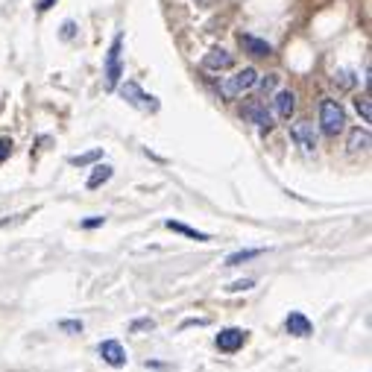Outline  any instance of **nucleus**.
<instances>
[{"mask_svg":"<svg viewBox=\"0 0 372 372\" xmlns=\"http://www.w3.org/2000/svg\"><path fill=\"white\" fill-rule=\"evenodd\" d=\"M124 35H114V42L106 53V85L109 88H117V83H121V76H124Z\"/></svg>","mask_w":372,"mask_h":372,"instance_id":"nucleus-3","label":"nucleus"},{"mask_svg":"<svg viewBox=\"0 0 372 372\" xmlns=\"http://www.w3.org/2000/svg\"><path fill=\"white\" fill-rule=\"evenodd\" d=\"M355 109H358V114L364 117V124H369V121H372V103H369V94L355 97Z\"/></svg>","mask_w":372,"mask_h":372,"instance_id":"nucleus-18","label":"nucleus"},{"mask_svg":"<svg viewBox=\"0 0 372 372\" xmlns=\"http://www.w3.org/2000/svg\"><path fill=\"white\" fill-rule=\"evenodd\" d=\"M100 358H103L109 366H124V364H126V349L117 343V340H103V343H100Z\"/></svg>","mask_w":372,"mask_h":372,"instance_id":"nucleus-10","label":"nucleus"},{"mask_svg":"<svg viewBox=\"0 0 372 372\" xmlns=\"http://www.w3.org/2000/svg\"><path fill=\"white\" fill-rule=\"evenodd\" d=\"M112 173H114V170H112L109 164H97V167H94V173L88 176V182H85V185H88V191H97L100 185H106V182L112 179Z\"/></svg>","mask_w":372,"mask_h":372,"instance_id":"nucleus-15","label":"nucleus"},{"mask_svg":"<svg viewBox=\"0 0 372 372\" xmlns=\"http://www.w3.org/2000/svg\"><path fill=\"white\" fill-rule=\"evenodd\" d=\"M320 126H323V135H328V138H337L346 129V112L337 100H331V97H323L320 100Z\"/></svg>","mask_w":372,"mask_h":372,"instance_id":"nucleus-1","label":"nucleus"},{"mask_svg":"<svg viewBox=\"0 0 372 372\" xmlns=\"http://www.w3.org/2000/svg\"><path fill=\"white\" fill-rule=\"evenodd\" d=\"M246 335H249V331H244V328H223L214 343H217V349L226 352V355H234L238 349H244Z\"/></svg>","mask_w":372,"mask_h":372,"instance_id":"nucleus-5","label":"nucleus"},{"mask_svg":"<svg viewBox=\"0 0 372 372\" xmlns=\"http://www.w3.org/2000/svg\"><path fill=\"white\" fill-rule=\"evenodd\" d=\"M232 65H234V59H232V53L223 50V47H211V50L203 56V68H205V71H229Z\"/></svg>","mask_w":372,"mask_h":372,"instance_id":"nucleus-9","label":"nucleus"},{"mask_svg":"<svg viewBox=\"0 0 372 372\" xmlns=\"http://www.w3.org/2000/svg\"><path fill=\"white\" fill-rule=\"evenodd\" d=\"M59 328L68 331V335H80L85 325H83V320H62V323H59Z\"/></svg>","mask_w":372,"mask_h":372,"instance_id":"nucleus-19","label":"nucleus"},{"mask_svg":"<svg viewBox=\"0 0 372 372\" xmlns=\"http://www.w3.org/2000/svg\"><path fill=\"white\" fill-rule=\"evenodd\" d=\"M276 83H279V76H276V73L264 76V80H261V91H272V88H276Z\"/></svg>","mask_w":372,"mask_h":372,"instance_id":"nucleus-22","label":"nucleus"},{"mask_svg":"<svg viewBox=\"0 0 372 372\" xmlns=\"http://www.w3.org/2000/svg\"><path fill=\"white\" fill-rule=\"evenodd\" d=\"M121 97L126 103H132V106H138V109H144V112H159V100L155 97H150V94H144L135 83H126V85H121Z\"/></svg>","mask_w":372,"mask_h":372,"instance_id":"nucleus-4","label":"nucleus"},{"mask_svg":"<svg viewBox=\"0 0 372 372\" xmlns=\"http://www.w3.org/2000/svg\"><path fill=\"white\" fill-rule=\"evenodd\" d=\"M369 129H352L349 132V152H366L369 150Z\"/></svg>","mask_w":372,"mask_h":372,"instance_id":"nucleus-13","label":"nucleus"},{"mask_svg":"<svg viewBox=\"0 0 372 372\" xmlns=\"http://www.w3.org/2000/svg\"><path fill=\"white\" fill-rule=\"evenodd\" d=\"M97 159H103V150H88V152H80V155H71V164L73 167H85V164H91V162H97Z\"/></svg>","mask_w":372,"mask_h":372,"instance_id":"nucleus-17","label":"nucleus"},{"mask_svg":"<svg viewBox=\"0 0 372 372\" xmlns=\"http://www.w3.org/2000/svg\"><path fill=\"white\" fill-rule=\"evenodd\" d=\"M141 328H155V323L152 320H135L132 323V331H141Z\"/></svg>","mask_w":372,"mask_h":372,"instance_id":"nucleus-24","label":"nucleus"},{"mask_svg":"<svg viewBox=\"0 0 372 372\" xmlns=\"http://www.w3.org/2000/svg\"><path fill=\"white\" fill-rule=\"evenodd\" d=\"M264 256V249H241V252H232V256L226 258V267H238L244 261H252V258H258Z\"/></svg>","mask_w":372,"mask_h":372,"instance_id":"nucleus-16","label":"nucleus"},{"mask_svg":"<svg viewBox=\"0 0 372 372\" xmlns=\"http://www.w3.org/2000/svg\"><path fill=\"white\" fill-rule=\"evenodd\" d=\"M244 121H249V124H256L258 129H264V132H270L272 129V114L267 112V106L264 103H258V100H252V103H244Z\"/></svg>","mask_w":372,"mask_h":372,"instance_id":"nucleus-6","label":"nucleus"},{"mask_svg":"<svg viewBox=\"0 0 372 372\" xmlns=\"http://www.w3.org/2000/svg\"><path fill=\"white\" fill-rule=\"evenodd\" d=\"M249 287H256V282H252V279H241V282H232V284H229V290H232V293H238V290H249Z\"/></svg>","mask_w":372,"mask_h":372,"instance_id":"nucleus-20","label":"nucleus"},{"mask_svg":"<svg viewBox=\"0 0 372 372\" xmlns=\"http://www.w3.org/2000/svg\"><path fill=\"white\" fill-rule=\"evenodd\" d=\"M258 85V73L256 68H244L241 73H234L232 80H226L220 85V97H226V100H238L241 94H246L249 88H256Z\"/></svg>","mask_w":372,"mask_h":372,"instance_id":"nucleus-2","label":"nucleus"},{"mask_svg":"<svg viewBox=\"0 0 372 372\" xmlns=\"http://www.w3.org/2000/svg\"><path fill=\"white\" fill-rule=\"evenodd\" d=\"M53 4H56V0H42V4H38V9H42V12H47Z\"/></svg>","mask_w":372,"mask_h":372,"instance_id":"nucleus-25","label":"nucleus"},{"mask_svg":"<svg viewBox=\"0 0 372 372\" xmlns=\"http://www.w3.org/2000/svg\"><path fill=\"white\" fill-rule=\"evenodd\" d=\"M9 152H12V141L9 138H0V164L9 159Z\"/></svg>","mask_w":372,"mask_h":372,"instance_id":"nucleus-21","label":"nucleus"},{"mask_svg":"<svg viewBox=\"0 0 372 372\" xmlns=\"http://www.w3.org/2000/svg\"><path fill=\"white\" fill-rule=\"evenodd\" d=\"M241 47L249 53V56H258V59H267L272 53V47L258 35H241Z\"/></svg>","mask_w":372,"mask_h":372,"instance_id":"nucleus-11","label":"nucleus"},{"mask_svg":"<svg viewBox=\"0 0 372 372\" xmlns=\"http://www.w3.org/2000/svg\"><path fill=\"white\" fill-rule=\"evenodd\" d=\"M164 229H170V232H176V234H185V238H191V241H203V244L208 241L205 232H197V229H191V226H185V223H179V220H167Z\"/></svg>","mask_w":372,"mask_h":372,"instance_id":"nucleus-14","label":"nucleus"},{"mask_svg":"<svg viewBox=\"0 0 372 372\" xmlns=\"http://www.w3.org/2000/svg\"><path fill=\"white\" fill-rule=\"evenodd\" d=\"M296 112V94L293 91H279L276 94V114L279 117H290Z\"/></svg>","mask_w":372,"mask_h":372,"instance_id":"nucleus-12","label":"nucleus"},{"mask_svg":"<svg viewBox=\"0 0 372 372\" xmlns=\"http://www.w3.org/2000/svg\"><path fill=\"white\" fill-rule=\"evenodd\" d=\"M103 223H106V217H88V220H83V229H97Z\"/></svg>","mask_w":372,"mask_h":372,"instance_id":"nucleus-23","label":"nucleus"},{"mask_svg":"<svg viewBox=\"0 0 372 372\" xmlns=\"http://www.w3.org/2000/svg\"><path fill=\"white\" fill-rule=\"evenodd\" d=\"M284 331L290 337H311L314 335V323H311L302 311H290L287 320H284Z\"/></svg>","mask_w":372,"mask_h":372,"instance_id":"nucleus-8","label":"nucleus"},{"mask_svg":"<svg viewBox=\"0 0 372 372\" xmlns=\"http://www.w3.org/2000/svg\"><path fill=\"white\" fill-rule=\"evenodd\" d=\"M290 138L302 147V152H314L317 150V132H314V124L308 121H299L290 126Z\"/></svg>","mask_w":372,"mask_h":372,"instance_id":"nucleus-7","label":"nucleus"}]
</instances>
